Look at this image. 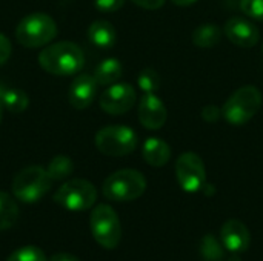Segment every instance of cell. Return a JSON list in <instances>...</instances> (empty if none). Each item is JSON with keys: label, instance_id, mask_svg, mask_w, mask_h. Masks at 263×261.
I'll return each instance as SVG.
<instances>
[{"label": "cell", "instance_id": "cell-1", "mask_svg": "<svg viewBox=\"0 0 263 261\" xmlns=\"http://www.w3.org/2000/svg\"><path fill=\"white\" fill-rule=\"evenodd\" d=\"M40 66L52 75H74L85 63L83 52L79 45L72 42H57L46 46L39 54Z\"/></svg>", "mask_w": 263, "mask_h": 261}, {"label": "cell", "instance_id": "cell-2", "mask_svg": "<svg viewBox=\"0 0 263 261\" xmlns=\"http://www.w3.org/2000/svg\"><path fill=\"white\" fill-rule=\"evenodd\" d=\"M262 103V92L257 86H242L234 91L222 106V117L233 126H243L260 111Z\"/></svg>", "mask_w": 263, "mask_h": 261}, {"label": "cell", "instance_id": "cell-3", "mask_svg": "<svg viewBox=\"0 0 263 261\" xmlns=\"http://www.w3.org/2000/svg\"><path fill=\"white\" fill-rule=\"evenodd\" d=\"M146 191V180L136 169H120L111 174L102 186L103 195L111 202H133Z\"/></svg>", "mask_w": 263, "mask_h": 261}, {"label": "cell", "instance_id": "cell-4", "mask_svg": "<svg viewBox=\"0 0 263 261\" xmlns=\"http://www.w3.org/2000/svg\"><path fill=\"white\" fill-rule=\"evenodd\" d=\"M57 35V25L45 12H32L20 20L15 29L17 42L25 48L48 45Z\"/></svg>", "mask_w": 263, "mask_h": 261}, {"label": "cell", "instance_id": "cell-5", "mask_svg": "<svg viewBox=\"0 0 263 261\" xmlns=\"http://www.w3.org/2000/svg\"><path fill=\"white\" fill-rule=\"evenodd\" d=\"M51 177L42 166H28L22 169L12 182V194L23 203H35L51 189Z\"/></svg>", "mask_w": 263, "mask_h": 261}, {"label": "cell", "instance_id": "cell-6", "mask_svg": "<svg viewBox=\"0 0 263 261\" xmlns=\"http://www.w3.org/2000/svg\"><path fill=\"white\" fill-rule=\"evenodd\" d=\"M89 226L94 240L105 249H114L122 238V225L117 212L108 205H99L92 209Z\"/></svg>", "mask_w": 263, "mask_h": 261}, {"label": "cell", "instance_id": "cell-7", "mask_svg": "<svg viewBox=\"0 0 263 261\" xmlns=\"http://www.w3.org/2000/svg\"><path fill=\"white\" fill-rule=\"evenodd\" d=\"M137 134L122 125L102 128L96 134V148L109 157H125L137 148Z\"/></svg>", "mask_w": 263, "mask_h": 261}, {"label": "cell", "instance_id": "cell-8", "mask_svg": "<svg viewBox=\"0 0 263 261\" xmlns=\"http://www.w3.org/2000/svg\"><path fill=\"white\" fill-rule=\"evenodd\" d=\"M96 200L97 191L94 185L83 178H74L63 183L54 194V202L59 206L74 212L91 209L96 205Z\"/></svg>", "mask_w": 263, "mask_h": 261}, {"label": "cell", "instance_id": "cell-9", "mask_svg": "<svg viewBox=\"0 0 263 261\" xmlns=\"http://www.w3.org/2000/svg\"><path fill=\"white\" fill-rule=\"evenodd\" d=\"M176 178L185 192H199L206 182L203 160L194 152H183L176 162Z\"/></svg>", "mask_w": 263, "mask_h": 261}, {"label": "cell", "instance_id": "cell-10", "mask_svg": "<svg viewBox=\"0 0 263 261\" xmlns=\"http://www.w3.org/2000/svg\"><path fill=\"white\" fill-rule=\"evenodd\" d=\"M137 92L128 83H114L99 98L100 108L109 115H122L126 114L136 105Z\"/></svg>", "mask_w": 263, "mask_h": 261}, {"label": "cell", "instance_id": "cell-11", "mask_svg": "<svg viewBox=\"0 0 263 261\" xmlns=\"http://www.w3.org/2000/svg\"><path fill=\"white\" fill-rule=\"evenodd\" d=\"M223 32L231 43H234L240 48H253L259 43V38H260L259 28L253 22H250L243 17L228 18L225 22Z\"/></svg>", "mask_w": 263, "mask_h": 261}, {"label": "cell", "instance_id": "cell-12", "mask_svg": "<svg viewBox=\"0 0 263 261\" xmlns=\"http://www.w3.org/2000/svg\"><path fill=\"white\" fill-rule=\"evenodd\" d=\"M168 112L163 102L156 94H145L139 105V122L149 131H157L166 123Z\"/></svg>", "mask_w": 263, "mask_h": 261}, {"label": "cell", "instance_id": "cell-13", "mask_svg": "<svg viewBox=\"0 0 263 261\" xmlns=\"http://www.w3.org/2000/svg\"><path fill=\"white\" fill-rule=\"evenodd\" d=\"M97 94V82L94 75L89 74H80L77 75L68 92V100L72 108L76 109H86L96 98Z\"/></svg>", "mask_w": 263, "mask_h": 261}, {"label": "cell", "instance_id": "cell-14", "mask_svg": "<svg viewBox=\"0 0 263 261\" xmlns=\"http://www.w3.org/2000/svg\"><path fill=\"white\" fill-rule=\"evenodd\" d=\"M223 246L233 254H242L250 248L251 234L245 223L240 220H228L220 231Z\"/></svg>", "mask_w": 263, "mask_h": 261}, {"label": "cell", "instance_id": "cell-15", "mask_svg": "<svg viewBox=\"0 0 263 261\" xmlns=\"http://www.w3.org/2000/svg\"><path fill=\"white\" fill-rule=\"evenodd\" d=\"M142 155H143V160L149 166L162 168L171 158V148L165 140H162L159 137H149L143 143Z\"/></svg>", "mask_w": 263, "mask_h": 261}, {"label": "cell", "instance_id": "cell-16", "mask_svg": "<svg viewBox=\"0 0 263 261\" xmlns=\"http://www.w3.org/2000/svg\"><path fill=\"white\" fill-rule=\"evenodd\" d=\"M88 38L94 46L108 49L116 45L117 32L108 20H96L88 28Z\"/></svg>", "mask_w": 263, "mask_h": 261}, {"label": "cell", "instance_id": "cell-17", "mask_svg": "<svg viewBox=\"0 0 263 261\" xmlns=\"http://www.w3.org/2000/svg\"><path fill=\"white\" fill-rule=\"evenodd\" d=\"M222 35H223V31L220 29L219 25L216 23H203V25H199L191 38H193V43L199 48H214L216 45L220 43L222 40Z\"/></svg>", "mask_w": 263, "mask_h": 261}, {"label": "cell", "instance_id": "cell-18", "mask_svg": "<svg viewBox=\"0 0 263 261\" xmlns=\"http://www.w3.org/2000/svg\"><path fill=\"white\" fill-rule=\"evenodd\" d=\"M123 74V68L122 63L117 58H105L102 60L96 71H94V78L97 82V85L102 86H111L114 85Z\"/></svg>", "mask_w": 263, "mask_h": 261}, {"label": "cell", "instance_id": "cell-19", "mask_svg": "<svg viewBox=\"0 0 263 261\" xmlns=\"http://www.w3.org/2000/svg\"><path fill=\"white\" fill-rule=\"evenodd\" d=\"M0 102L3 108H6L9 112H14V114L23 112L29 105V98L23 91L17 88L5 86L3 83H0Z\"/></svg>", "mask_w": 263, "mask_h": 261}, {"label": "cell", "instance_id": "cell-20", "mask_svg": "<svg viewBox=\"0 0 263 261\" xmlns=\"http://www.w3.org/2000/svg\"><path fill=\"white\" fill-rule=\"evenodd\" d=\"M18 220V206L15 203V200L0 191V231H6L11 229Z\"/></svg>", "mask_w": 263, "mask_h": 261}, {"label": "cell", "instance_id": "cell-21", "mask_svg": "<svg viewBox=\"0 0 263 261\" xmlns=\"http://www.w3.org/2000/svg\"><path fill=\"white\" fill-rule=\"evenodd\" d=\"M48 175L51 177L52 182H59V180H65L68 178L72 171H74V163L69 157L66 155H57L51 160V163L48 165Z\"/></svg>", "mask_w": 263, "mask_h": 261}, {"label": "cell", "instance_id": "cell-22", "mask_svg": "<svg viewBox=\"0 0 263 261\" xmlns=\"http://www.w3.org/2000/svg\"><path fill=\"white\" fill-rule=\"evenodd\" d=\"M160 75L156 69L153 68H145L139 72L137 77V85L145 94H156L160 88Z\"/></svg>", "mask_w": 263, "mask_h": 261}, {"label": "cell", "instance_id": "cell-23", "mask_svg": "<svg viewBox=\"0 0 263 261\" xmlns=\"http://www.w3.org/2000/svg\"><path fill=\"white\" fill-rule=\"evenodd\" d=\"M200 255L205 261H220L223 258V248L214 235H205L200 243Z\"/></svg>", "mask_w": 263, "mask_h": 261}, {"label": "cell", "instance_id": "cell-24", "mask_svg": "<svg viewBox=\"0 0 263 261\" xmlns=\"http://www.w3.org/2000/svg\"><path fill=\"white\" fill-rule=\"evenodd\" d=\"M6 261H48L45 252L35 246H25L14 251Z\"/></svg>", "mask_w": 263, "mask_h": 261}, {"label": "cell", "instance_id": "cell-25", "mask_svg": "<svg viewBox=\"0 0 263 261\" xmlns=\"http://www.w3.org/2000/svg\"><path fill=\"white\" fill-rule=\"evenodd\" d=\"M240 9L248 17L263 22V0H240Z\"/></svg>", "mask_w": 263, "mask_h": 261}, {"label": "cell", "instance_id": "cell-26", "mask_svg": "<svg viewBox=\"0 0 263 261\" xmlns=\"http://www.w3.org/2000/svg\"><path fill=\"white\" fill-rule=\"evenodd\" d=\"M94 5L100 12H116L125 5V0H94Z\"/></svg>", "mask_w": 263, "mask_h": 261}, {"label": "cell", "instance_id": "cell-27", "mask_svg": "<svg viewBox=\"0 0 263 261\" xmlns=\"http://www.w3.org/2000/svg\"><path fill=\"white\" fill-rule=\"evenodd\" d=\"M202 118L208 123H216L220 120L222 117V108H217L214 105H206L202 108V112H200Z\"/></svg>", "mask_w": 263, "mask_h": 261}, {"label": "cell", "instance_id": "cell-28", "mask_svg": "<svg viewBox=\"0 0 263 261\" xmlns=\"http://www.w3.org/2000/svg\"><path fill=\"white\" fill-rule=\"evenodd\" d=\"M11 52H12V46H11L9 38L5 34H0V66L8 62V58L11 57Z\"/></svg>", "mask_w": 263, "mask_h": 261}, {"label": "cell", "instance_id": "cell-29", "mask_svg": "<svg viewBox=\"0 0 263 261\" xmlns=\"http://www.w3.org/2000/svg\"><path fill=\"white\" fill-rule=\"evenodd\" d=\"M131 2L143 9H159L165 5L166 0H131Z\"/></svg>", "mask_w": 263, "mask_h": 261}, {"label": "cell", "instance_id": "cell-30", "mask_svg": "<svg viewBox=\"0 0 263 261\" xmlns=\"http://www.w3.org/2000/svg\"><path fill=\"white\" fill-rule=\"evenodd\" d=\"M48 261H80L77 257L68 254V252H59V254H54Z\"/></svg>", "mask_w": 263, "mask_h": 261}, {"label": "cell", "instance_id": "cell-31", "mask_svg": "<svg viewBox=\"0 0 263 261\" xmlns=\"http://www.w3.org/2000/svg\"><path fill=\"white\" fill-rule=\"evenodd\" d=\"M174 5H177V6H191V5H194L197 0H171Z\"/></svg>", "mask_w": 263, "mask_h": 261}, {"label": "cell", "instance_id": "cell-32", "mask_svg": "<svg viewBox=\"0 0 263 261\" xmlns=\"http://www.w3.org/2000/svg\"><path fill=\"white\" fill-rule=\"evenodd\" d=\"M2 117H3V105L0 102V122H2Z\"/></svg>", "mask_w": 263, "mask_h": 261}]
</instances>
